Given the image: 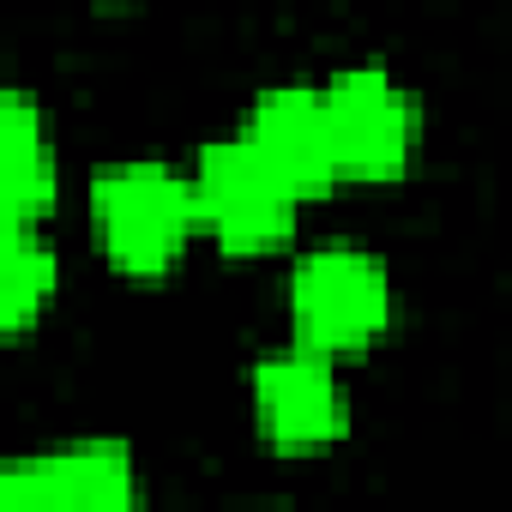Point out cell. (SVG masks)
Instances as JSON below:
<instances>
[{
  "label": "cell",
  "mask_w": 512,
  "mask_h": 512,
  "mask_svg": "<svg viewBox=\"0 0 512 512\" xmlns=\"http://www.w3.org/2000/svg\"><path fill=\"white\" fill-rule=\"evenodd\" d=\"M91 211H97V241L109 253V266L127 278H163L199 229L193 175H175L169 163L103 169L91 187Z\"/></svg>",
  "instance_id": "cell-1"
},
{
  "label": "cell",
  "mask_w": 512,
  "mask_h": 512,
  "mask_svg": "<svg viewBox=\"0 0 512 512\" xmlns=\"http://www.w3.org/2000/svg\"><path fill=\"white\" fill-rule=\"evenodd\" d=\"M290 320L296 338L320 356H356L386 338L392 326V278L374 253L320 247L290 278Z\"/></svg>",
  "instance_id": "cell-2"
},
{
  "label": "cell",
  "mask_w": 512,
  "mask_h": 512,
  "mask_svg": "<svg viewBox=\"0 0 512 512\" xmlns=\"http://www.w3.org/2000/svg\"><path fill=\"white\" fill-rule=\"evenodd\" d=\"M193 199H199V229L217 235L223 253H272L290 241L302 193L253 151L247 139L205 145L193 163Z\"/></svg>",
  "instance_id": "cell-3"
},
{
  "label": "cell",
  "mask_w": 512,
  "mask_h": 512,
  "mask_svg": "<svg viewBox=\"0 0 512 512\" xmlns=\"http://www.w3.org/2000/svg\"><path fill=\"white\" fill-rule=\"evenodd\" d=\"M332 103V133H338V163L350 181H398L416 157L422 121L410 91L380 73V67H350L326 85Z\"/></svg>",
  "instance_id": "cell-4"
},
{
  "label": "cell",
  "mask_w": 512,
  "mask_h": 512,
  "mask_svg": "<svg viewBox=\"0 0 512 512\" xmlns=\"http://www.w3.org/2000/svg\"><path fill=\"white\" fill-rule=\"evenodd\" d=\"M253 416L260 434L278 452H320L332 440H344L350 428V398L332 374V356L320 350H284L253 368Z\"/></svg>",
  "instance_id": "cell-5"
},
{
  "label": "cell",
  "mask_w": 512,
  "mask_h": 512,
  "mask_svg": "<svg viewBox=\"0 0 512 512\" xmlns=\"http://www.w3.org/2000/svg\"><path fill=\"white\" fill-rule=\"evenodd\" d=\"M139 500V470L133 452L115 440H79L55 446L43 458H19L0 476V506L25 512H121Z\"/></svg>",
  "instance_id": "cell-6"
},
{
  "label": "cell",
  "mask_w": 512,
  "mask_h": 512,
  "mask_svg": "<svg viewBox=\"0 0 512 512\" xmlns=\"http://www.w3.org/2000/svg\"><path fill=\"white\" fill-rule=\"evenodd\" d=\"M241 139L260 151V157H266V163L302 193V199L332 193L338 175H344L326 91H308V85H278V91H266L260 103H253Z\"/></svg>",
  "instance_id": "cell-7"
},
{
  "label": "cell",
  "mask_w": 512,
  "mask_h": 512,
  "mask_svg": "<svg viewBox=\"0 0 512 512\" xmlns=\"http://www.w3.org/2000/svg\"><path fill=\"white\" fill-rule=\"evenodd\" d=\"M7 175H0V193H7V223H37L55 205V139L43 109L13 91L7 97Z\"/></svg>",
  "instance_id": "cell-8"
},
{
  "label": "cell",
  "mask_w": 512,
  "mask_h": 512,
  "mask_svg": "<svg viewBox=\"0 0 512 512\" xmlns=\"http://www.w3.org/2000/svg\"><path fill=\"white\" fill-rule=\"evenodd\" d=\"M61 284L55 247L31 223H7V260H0V308H7V332H31L37 314L49 308Z\"/></svg>",
  "instance_id": "cell-9"
}]
</instances>
